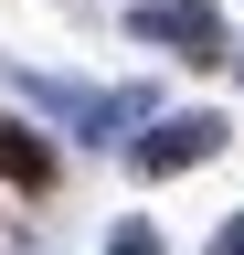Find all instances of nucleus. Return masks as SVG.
<instances>
[{
    "instance_id": "1",
    "label": "nucleus",
    "mask_w": 244,
    "mask_h": 255,
    "mask_svg": "<svg viewBox=\"0 0 244 255\" xmlns=\"http://www.w3.org/2000/svg\"><path fill=\"white\" fill-rule=\"evenodd\" d=\"M0 170H11V181H32V191H43V181H53V159H43L32 138H21V128H0Z\"/></svg>"
}]
</instances>
